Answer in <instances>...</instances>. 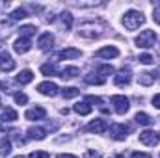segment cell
<instances>
[{
	"instance_id": "obj_42",
	"label": "cell",
	"mask_w": 160,
	"mask_h": 158,
	"mask_svg": "<svg viewBox=\"0 0 160 158\" xmlns=\"http://www.w3.org/2000/svg\"><path fill=\"white\" fill-rule=\"evenodd\" d=\"M0 106H2V99H0Z\"/></svg>"
},
{
	"instance_id": "obj_3",
	"label": "cell",
	"mask_w": 160,
	"mask_h": 158,
	"mask_svg": "<svg viewBox=\"0 0 160 158\" xmlns=\"http://www.w3.org/2000/svg\"><path fill=\"white\" fill-rule=\"evenodd\" d=\"M157 43V32L155 30H143L138 37H136V47L140 48H151Z\"/></svg>"
},
{
	"instance_id": "obj_40",
	"label": "cell",
	"mask_w": 160,
	"mask_h": 158,
	"mask_svg": "<svg viewBox=\"0 0 160 158\" xmlns=\"http://www.w3.org/2000/svg\"><path fill=\"white\" fill-rule=\"evenodd\" d=\"M108 158H125V155H121L119 153V155H112V156H108Z\"/></svg>"
},
{
	"instance_id": "obj_26",
	"label": "cell",
	"mask_w": 160,
	"mask_h": 158,
	"mask_svg": "<svg viewBox=\"0 0 160 158\" xmlns=\"http://www.w3.org/2000/svg\"><path fill=\"white\" fill-rule=\"evenodd\" d=\"M62 95H63V99H75L77 95H80V89L78 87H63L62 89Z\"/></svg>"
},
{
	"instance_id": "obj_15",
	"label": "cell",
	"mask_w": 160,
	"mask_h": 158,
	"mask_svg": "<svg viewBox=\"0 0 160 158\" xmlns=\"http://www.w3.org/2000/svg\"><path fill=\"white\" fill-rule=\"evenodd\" d=\"M28 138L30 140H45L47 138V128H39V126H30L28 128Z\"/></svg>"
},
{
	"instance_id": "obj_23",
	"label": "cell",
	"mask_w": 160,
	"mask_h": 158,
	"mask_svg": "<svg viewBox=\"0 0 160 158\" xmlns=\"http://www.w3.org/2000/svg\"><path fill=\"white\" fill-rule=\"evenodd\" d=\"M75 112L80 114V116H89V114H91V104H88V102H78V104H75Z\"/></svg>"
},
{
	"instance_id": "obj_39",
	"label": "cell",
	"mask_w": 160,
	"mask_h": 158,
	"mask_svg": "<svg viewBox=\"0 0 160 158\" xmlns=\"http://www.w3.org/2000/svg\"><path fill=\"white\" fill-rule=\"evenodd\" d=\"M56 158H78V156H75V155H58Z\"/></svg>"
},
{
	"instance_id": "obj_37",
	"label": "cell",
	"mask_w": 160,
	"mask_h": 158,
	"mask_svg": "<svg viewBox=\"0 0 160 158\" xmlns=\"http://www.w3.org/2000/svg\"><path fill=\"white\" fill-rule=\"evenodd\" d=\"M130 158H151V155H147V153H140V151H136V153H132Z\"/></svg>"
},
{
	"instance_id": "obj_38",
	"label": "cell",
	"mask_w": 160,
	"mask_h": 158,
	"mask_svg": "<svg viewBox=\"0 0 160 158\" xmlns=\"http://www.w3.org/2000/svg\"><path fill=\"white\" fill-rule=\"evenodd\" d=\"M153 106H155V108H158V110H160V93H158V95H155V97H153Z\"/></svg>"
},
{
	"instance_id": "obj_17",
	"label": "cell",
	"mask_w": 160,
	"mask_h": 158,
	"mask_svg": "<svg viewBox=\"0 0 160 158\" xmlns=\"http://www.w3.org/2000/svg\"><path fill=\"white\" fill-rule=\"evenodd\" d=\"M75 58H80L78 48H63V50L58 54V60H75Z\"/></svg>"
},
{
	"instance_id": "obj_8",
	"label": "cell",
	"mask_w": 160,
	"mask_h": 158,
	"mask_svg": "<svg viewBox=\"0 0 160 158\" xmlns=\"http://www.w3.org/2000/svg\"><path fill=\"white\" fill-rule=\"evenodd\" d=\"M0 69L6 71V73H9V71L15 69V60L11 58V54H9L8 50L0 52Z\"/></svg>"
},
{
	"instance_id": "obj_31",
	"label": "cell",
	"mask_w": 160,
	"mask_h": 158,
	"mask_svg": "<svg viewBox=\"0 0 160 158\" xmlns=\"http://www.w3.org/2000/svg\"><path fill=\"white\" fill-rule=\"evenodd\" d=\"M140 63H143V65H151V63H155V58L151 56V54H140Z\"/></svg>"
},
{
	"instance_id": "obj_25",
	"label": "cell",
	"mask_w": 160,
	"mask_h": 158,
	"mask_svg": "<svg viewBox=\"0 0 160 158\" xmlns=\"http://www.w3.org/2000/svg\"><path fill=\"white\" fill-rule=\"evenodd\" d=\"M11 155V141L9 140H2L0 141V156H9Z\"/></svg>"
},
{
	"instance_id": "obj_24",
	"label": "cell",
	"mask_w": 160,
	"mask_h": 158,
	"mask_svg": "<svg viewBox=\"0 0 160 158\" xmlns=\"http://www.w3.org/2000/svg\"><path fill=\"white\" fill-rule=\"evenodd\" d=\"M60 19H62L63 28H65V30H71V26H73V15H71L69 11H63V13L60 15Z\"/></svg>"
},
{
	"instance_id": "obj_10",
	"label": "cell",
	"mask_w": 160,
	"mask_h": 158,
	"mask_svg": "<svg viewBox=\"0 0 160 158\" xmlns=\"http://www.w3.org/2000/svg\"><path fill=\"white\" fill-rule=\"evenodd\" d=\"M24 117L28 119V121H43V119L47 117V110H45L43 106H36V108H30V110H26Z\"/></svg>"
},
{
	"instance_id": "obj_33",
	"label": "cell",
	"mask_w": 160,
	"mask_h": 158,
	"mask_svg": "<svg viewBox=\"0 0 160 158\" xmlns=\"http://www.w3.org/2000/svg\"><path fill=\"white\" fill-rule=\"evenodd\" d=\"M86 102H91V104H97V106H102V99L101 97H95V95H88L86 97Z\"/></svg>"
},
{
	"instance_id": "obj_2",
	"label": "cell",
	"mask_w": 160,
	"mask_h": 158,
	"mask_svg": "<svg viewBox=\"0 0 160 158\" xmlns=\"http://www.w3.org/2000/svg\"><path fill=\"white\" fill-rule=\"evenodd\" d=\"M143 22H145V17H143L142 11L130 9V11H127V13L123 15V26H125L127 30H136V28H140Z\"/></svg>"
},
{
	"instance_id": "obj_36",
	"label": "cell",
	"mask_w": 160,
	"mask_h": 158,
	"mask_svg": "<svg viewBox=\"0 0 160 158\" xmlns=\"http://www.w3.org/2000/svg\"><path fill=\"white\" fill-rule=\"evenodd\" d=\"M153 19H155V22H157V24H160V6L155 7V11H153Z\"/></svg>"
},
{
	"instance_id": "obj_22",
	"label": "cell",
	"mask_w": 160,
	"mask_h": 158,
	"mask_svg": "<svg viewBox=\"0 0 160 158\" xmlns=\"http://www.w3.org/2000/svg\"><path fill=\"white\" fill-rule=\"evenodd\" d=\"M153 82H155V73H149V71L140 73V84L142 86H151Z\"/></svg>"
},
{
	"instance_id": "obj_18",
	"label": "cell",
	"mask_w": 160,
	"mask_h": 158,
	"mask_svg": "<svg viewBox=\"0 0 160 158\" xmlns=\"http://www.w3.org/2000/svg\"><path fill=\"white\" fill-rule=\"evenodd\" d=\"M80 75L78 67H65V69H62L60 71V77L63 80H71V78H77Z\"/></svg>"
},
{
	"instance_id": "obj_14",
	"label": "cell",
	"mask_w": 160,
	"mask_h": 158,
	"mask_svg": "<svg viewBox=\"0 0 160 158\" xmlns=\"http://www.w3.org/2000/svg\"><path fill=\"white\" fill-rule=\"evenodd\" d=\"M52 43H54V36L50 32H45V34H41L39 39H38V47L41 50H48V48H52Z\"/></svg>"
},
{
	"instance_id": "obj_43",
	"label": "cell",
	"mask_w": 160,
	"mask_h": 158,
	"mask_svg": "<svg viewBox=\"0 0 160 158\" xmlns=\"http://www.w3.org/2000/svg\"><path fill=\"white\" fill-rule=\"evenodd\" d=\"M17 158H22V156H17Z\"/></svg>"
},
{
	"instance_id": "obj_12",
	"label": "cell",
	"mask_w": 160,
	"mask_h": 158,
	"mask_svg": "<svg viewBox=\"0 0 160 158\" xmlns=\"http://www.w3.org/2000/svg\"><path fill=\"white\" fill-rule=\"evenodd\" d=\"M13 48H15L17 54H26V52L32 48V39H28V37H19V39L13 43Z\"/></svg>"
},
{
	"instance_id": "obj_4",
	"label": "cell",
	"mask_w": 160,
	"mask_h": 158,
	"mask_svg": "<svg viewBox=\"0 0 160 158\" xmlns=\"http://www.w3.org/2000/svg\"><path fill=\"white\" fill-rule=\"evenodd\" d=\"M110 102L114 104V110H116L119 116H125V114L128 112V108H130L128 99H127L125 95H114V97L110 99Z\"/></svg>"
},
{
	"instance_id": "obj_28",
	"label": "cell",
	"mask_w": 160,
	"mask_h": 158,
	"mask_svg": "<svg viewBox=\"0 0 160 158\" xmlns=\"http://www.w3.org/2000/svg\"><path fill=\"white\" fill-rule=\"evenodd\" d=\"M114 73H116V69H114L112 65H108V63H106V65L97 67V75H99V77H102V78H104V77H108V75H114Z\"/></svg>"
},
{
	"instance_id": "obj_5",
	"label": "cell",
	"mask_w": 160,
	"mask_h": 158,
	"mask_svg": "<svg viewBox=\"0 0 160 158\" xmlns=\"http://www.w3.org/2000/svg\"><path fill=\"white\" fill-rule=\"evenodd\" d=\"M127 132H128V126L127 125H121V123H114L110 126V136L118 141H125L127 140Z\"/></svg>"
},
{
	"instance_id": "obj_35",
	"label": "cell",
	"mask_w": 160,
	"mask_h": 158,
	"mask_svg": "<svg viewBox=\"0 0 160 158\" xmlns=\"http://www.w3.org/2000/svg\"><path fill=\"white\" fill-rule=\"evenodd\" d=\"M82 158H101V153L99 151H95V149H88L86 153H84V156Z\"/></svg>"
},
{
	"instance_id": "obj_21",
	"label": "cell",
	"mask_w": 160,
	"mask_h": 158,
	"mask_svg": "<svg viewBox=\"0 0 160 158\" xmlns=\"http://www.w3.org/2000/svg\"><path fill=\"white\" fill-rule=\"evenodd\" d=\"M84 80H86V84H93V86H102V84H104V78H102V77H99V75H95V73L86 75Z\"/></svg>"
},
{
	"instance_id": "obj_41",
	"label": "cell",
	"mask_w": 160,
	"mask_h": 158,
	"mask_svg": "<svg viewBox=\"0 0 160 158\" xmlns=\"http://www.w3.org/2000/svg\"><path fill=\"white\" fill-rule=\"evenodd\" d=\"M2 43H4V41H2V39H0V47H2Z\"/></svg>"
},
{
	"instance_id": "obj_30",
	"label": "cell",
	"mask_w": 160,
	"mask_h": 158,
	"mask_svg": "<svg viewBox=\"0 0 160 158\" xmlns=\"http://www.w3.org/2000/svg\"><path fill=\"white\" fill-rule=\"evenodd\" d=\"M26 17H28V11L24 7H19L11 13V21H19V19H26Z\"/></svg>"
},
{
	"instance_id": "obj_34",
	"label": "cell",
	"mask_w": 160,
	"mask_h": 158,
	"mask_svg": "<svg viewBox=\"0 0 160 158\" xmlns=\"http://www.w3.org/2000/svg\"><path fill=\"white\" fill-rule=\"evenodd\" d=\"M28 158H50V155L47 151H34V153H30Z\"/></svg>"
},
{
	"instance_id": "obj_6",
	"label": "cell",
	"mask_w": 160,
	"mask_h": 158,
	"mask_svg": "<svg viewBox=\"0 0 160 158\" xmlns=\"http://www.w3.org/2000/svg\"><path fill=\"white\" fill-rule=\"evenodd\" d=\"M38 91H39L41 95H45V97H56L60 93V87L54 82H41L39 86H38Z\"/></svg>"
},
{
	"instance_id": "obj_11",
	"label": "cell",
	"mask_w": 160,
	"mask_h": 158,
	"mask_svg": "<svg viewBox=\"0 0 160 158\" xmlns=\"http://www.w3.org/2000/svg\"><path fill=\"white\" fill-rule=\"evenodd\" d=\"M86 130H88V132H95V134H102V132L108 130V123H106L104 119H93V121L86 126Z\"/></svg>"
},
{
	"instance_id": "obj_44",
	"label": "cell",
	"mask_w": 160,
	"mask_h": 158,
	"mask_svg": "<svg viewBox=\"0 0 160 158\" xmlns=\"http://www.w3.org/2000/svg\"><path fill=\"white\" fill-rule=\"evenodd\" d=\"M158 138H160V132H158Z\"/></svg>"
},
{
	"instance_id": "obj_27",
	"label": "cell",
	"mask_w": 160,
	"mask_h": 158,
	"mask_svg": "<svg viewBox=\"0 0 160 158\" xmlns=\"http://www.w3.org/2000/svg\"><path fill=\"white\" fill-rule=\"evenodd\" d=\"M136 123H140V125H145V126H149V125H153V119L149 117V116H147V114H145V112H138V114H136Z\"/></svg>"
},
{
	"instance_id": "obj_9",
	"label": "cell",
	"mask_w": 160,
	"mask_h": 158,
	"mask_svg": "<svg viewBox=\"0 0 160 158\" xmlns=\"http://www.w3.org/2000/svg\"><path fill=\"white\" fill-rule=\"evenodd\" d=\"M130 80H132V75H130L128 67H123L118 75H114V84L116 86H128Z\"/></svg>"
},
{
	"instance_id": "obj_32",
	"label": "cell",
	"mask_w": 160,
	"mask_h": 158,
	"mask_svg": "<svg viewBox=\"0 0 160 158\" xmlns=\"http://www.w3.org/2000/svg\"><path fill=\"white\" fill-rule=\"evenodd\" d=\"M13 99H15V102H17V104H21V106L28 102V97H26L24 93H15V95H13Z\"/></svg>"
},
{
	"instance_id": "obj_19",
	"label": "cell",
	"mask_w": 160,
	"mask_h": 158,
	"mask_svg": "<svg viewBox=\"0 0 160 158\" xmlns=\"http://www.w3.org/2000/svg\"><path fill=\"white\" fill-rule=\"evenodd\" d=\"M32 80H34V73H32L30 69H24V71H21V73L17 75V82L22 84V86H24V84H30Z\"/></svg>"
},
{
	"instance_id": "obj_29",
	"label": "cell",
	"mask_w": 160,
	"mask_h": 158,
	"mask_svg": "<svg viewBox=\"0 0 160 158\" xmlns=\"http://www.w3.org/2000/svg\"><path fill=\"white\" fill-rule=\"evenodd\" d=\"M21 37H28L30 39V36H34L36 34V26H32V24H26V26H21Z\"/></svg>"
},
{
	"instance_id": "obj_1",
	"label": "cell",
	"mask_w": 160,
	"mask_h": 158,
	"mask_svg": "<svg viewBox=\"0 0 160 158\" xmlns=\"http://www.w3.org/2000/svg\"><path fill=\"white\" fill-rule=\"evenodd\" d=\"M106 30V24L101 22V21H88V22H82L78 28V36L84 39H99Z\"/></svg>"
},
{
	"instance_id": "obj_13",
	"label": "cell",
	"mask_w": 160,
	"mask_h": 158,
	"mask_svg": "<svg viewBox=\"0 0 160 158\" xmlns=\"http://www.w3.org/2000/svg\"><path fill=\"white\" fill-rule=\"evenodd\" d=\"M97 58H102V60H110V58H118L119 56V50L116 47H102L95 52Z\"/></svg>"
},
{
	"instance_id": "obj_7",
	"label": "cell",
	"mask_w": 160,
	"mask_h": 158,
	"mask_svg": "<svg viewBox=\"0 0 160 158\" xmlns=\"http://www.w3.org/2000/svg\"><path fill=\"white\" fill-rule=\"evenodd\" d=\"M158 134L155 132V130H143V132H140V141L143 143V145H149V147H155L157 143H158Z\"/></svg>"
},
{
	"instance_id": "obj_16",
	"label": "cell",
	"mask_w": 160,
	"mask_h": 158,
	"mask_svg": "<svg viewBox=\"0 0 160 158\" xmlns=\"http://www.w3.org/2000/svg\"><path fill=\"white\" fill-rule=\"evenodd\" d=\"M41 73L45 77H60V69L56 63H43L41 65Z\"/></svg>"
},
{
	"instance_id": "obj_20",
	"label": "cell",
	"mask_w": 160,
	"mask_h": 158,
	"mask_svg": "<svg viewBox=\"0 0 160 158\" xmlns=\"http://www.w3.org/2000/svg\"><path fill=\"white\" fill-rule=\"evenodd\" d=\"M19 116H17V112L13 110V108H6L4 110V114L0 116V121H4V123H13V121H17Z\"/></svg>"
}]
</instances>
